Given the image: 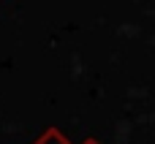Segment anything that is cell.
Here are the masks:
<instances>
[{"label": "cell", "instance_id": "1", "mask_svg": "<svg viewBox=\"0 0 155 144\" xmlns=\"http://www.w3.org/2000/svg\"><path fill=\"white\" fill-rule=\"evenodd\" d=\"M35 144H68V139H65L60 131H54V128H52V131H46V133H44Z\"/></svg>", "mask_w": 155, "mask_h": 144}]
</instances>
